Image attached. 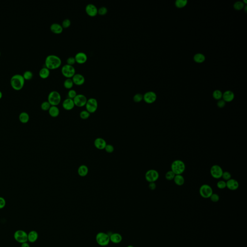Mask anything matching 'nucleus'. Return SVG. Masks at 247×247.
Instances as JSON below:
<instances>
[{
  "mask_svg": "<svg viewBox=\"0 0 247 247\" xmlns=\"http://www.w3.org/2000/svg\"><path fill=\"white\" fill-rule=\"evenodd\" d=\"M61 63V58L56 55H49L45 60V66L49 70L56 69L59 68Z\"/></svg>",
  "mask_w": 247,
  "mask_h": 247,
  "instance_id": "f257e3e1",
  "label": "nucleus"
},
{
  "mask_svg": "<svg viewBox=\"0 0 247 247\" xmlns=\"http://www.w3.org/2000/svg\"><path fill=\"white\" fill-rule=\"evenodd\" d=\"M25 79L21 74H15L11 77L10 84L12 88L16 90H20L24 86Z\"/></svg>",
  "mask_w": 247,
  "mask_h": 247,
  "instance_id": "f03ea898",
  "label": "nucleus"
},
{
  "mask_svg": "<svg viewBox=\"0 0 247 247\" xmlns=\"http://www.w3.org/2000/svg\"><path fill=\"white\" fill-rule=\"evenodd\" d=\"M185 164L181 160H176L171 165V170L175 175H182L185 170Z\"/></svg>",
  "mask_w": 247,
  "mask_h": 247,
  "instance_id": "7ed1b4c3",
  "label": "nucleus"
},
{
  "mask_svg": "<svg viewBox=\"0 0 247 247\" xmlns=\"http://www.w3.org/2000/svg\"><path fill=\"white\" fill-rule=\"evenodd\" d=\"M96 240L97 243L99 246L102 247L107 246L110 242V236L108 233L101 232L97 234Z\"/></svg>",
  "mask_w": 247,
  "mask_h": 247,
  "instance_id": "20e7f679",
  "label": "nucleus"
},
{
  "mask_svg": "<svg viewBox=\"0 0 247 247\" xmlns=\"http://www.w3.org/2000/svg\"><path fill=\"white\" fill-rule=\"evenodd\" d=\"M61 100V95L56 90L51 91L48 96V101L51 106H57L60 104Z\"/></svg>",
  "mask_w": 247,
  "mask_h": 247,
  "instance_id": "39448f33",
  "label": "nucleus"
},
{
  "mask_svg": "<svg viewBox=\"0 0 247 247\" xmlns=\"http://www.w3.org/2000/svg\"><path fill=\"white\" fill-rule=\"evenodd\" d=\"M61 73L67 78H72L75 74V69L72 65L65 64L61 68Z\"/></svg>",
  "mask_w": 247,
  "mask_h": 247,
  "instance_id": "423d86ee",
  "label": "nucleus"
},
{
  "mask_svg": "<svg viewBox=\"0 0 247 247\" xmlns=\"http://www.w3.org/2000/svg\"><path fill=\"white\" fill-rule=\"evenodd\" d=\"M199 194L204 198H209L213 194V189L209 185L205 184L200 186Z\"/></svg>",
  "mask_w": 247,
  "mask_h": 247,
  "instance_id": "0eeeda50",
  "label": "nucleus"
},
{
  "mask_svg": "<svg viewBox=\"0 0 247 247\" xmlns=\"http://www.w3.org/2000/svg\"><path fill=\"white\" fill-rule=\"evenodd\" d=\"M85 106H86V110L90 114L95 113L98 109V101L95 98H89V99H87V102Z\"/></svg>",
  "mask_w": 247,
  "mask_h": 247,
  "instance_id": "6e6552de",
  "label": "nucleus"
},
{
  "mask_svg": "<svg viewBox=\"0 0 247 247\" xmlns=\"http://www.w3.org/2000/svg\"><path fill=\"white\" fill-rule=\"evenodd\" d=\"M14 238L16 241L22 244L28 241V233L22 230H18L14 233Z\"/></svg>",
  "mask_w": 247,
  "mask_h": 247,
  "instance_id": "1a4fd4ad",
  "label": "nucleus"
},
{
  "mask_svg": "<svg viewBox=\"0 0 247 247\" xmlns=\"http://www.w3.org/2000/svg\"><path fill=\"white\" fill-rule=\"evenodd\" d=\"M159 177V174L157 170H150L146 172L145 178L146 180L149 182H155L158 181Z\"/></svg>",
  "mask_w": 247,
  "mask_h": 247,
  "instance_id": "9d476101",
  "label": "nucleus"
},
{
  "mask_svg": "<svg viewBox=\"0 0 247 247\" xmlns=\"http://www.w3.org/2000/svg\"><path fill=\"white\" fill-rule=\"evenodd\" d=\"M223 172L224 171L222 168L218 165H214L212 166L210 170L211 176L216 179H219L221 178Z\"/></svg>",
  "mask_w": 247,
  "mask_h": 247,
  "instance_id": "9b49d317",
  "label": "nucleus"
},
{
  "mask_svg": "<svg viewBox=\"0 0 247 247\" xmlns=\"http://www.w3.org/2000/svg\"><path fill=\"white\" fill-rule=\"evenodd\" d=\"M73 100L75 106L79 107H82L86 105L87 99L85 95L82 94H77Z\"/></svg>",
  "mask_w": 247,
  "mask_h": 247,
  "instance_id": "f8f14e48",
  "label": "nucleus"
},
{
  "mask_svg": "<svg viewBox=\"0 0 247 247\" xmlns=\"http://www.w3.org/2000/svg\"><path fill=\"white\" fill-rule=\"evenodd\" d=\"M87 14L89 16L94 17L98 14V9L95 4H88L86 6L85 8Z\"/></svg>",
  "mask_w": 247,
  "mask_h": 247,
  "instance_id": "ddd939ff",
  "label": "nucleus"
},
{
  "mask_svg": "<svg viewBox=\"0 0 247 247\" xmlns=\"http://www.w3.org/2000/svg\"><path fill=\"white\" fill-rule=\"evenodd\" d=\"M143 99L146 103L151 104L153 103L156 101V95L155 92L152 91H149L146 93L143 96Z\"/></svg>",
  "mask_w": 247,
  "mask_h": 247,
  "instance_id": "4468645a",
  "label": "nucleus"
},
{
  "mask_svg": "<svg viewBox=\"0 0 247 247\" xmlns=\"http://www.w3.org/2000/svg\"><path fill=\"white\" fill-rule=\"evenodd\" d=\"M75 58V59L76 62L79 64H83L87 61V55L83 52H79L76 53Z\"/></svg>",
  "mask_w": 247,
  "mask_h": 247,
  "instance_id": "2eb2a0df",
  "label": "nucleus"
},
{
  "mask_svg": "<svg viewBox=\"0 0 247 247\" xmlns=\"http://www.w3.org/2000/svg\"><path fill=\"white\" fill-rule=\"evenodd\" d=\"M72 79L73 81V83L78 86L83 84L85 82V78L84 76L79 73H75L72 78Z\"/></svg>",
  "mask_w": 247,
  "mask_h": 247,
  "instance_id": "dca6fc26",
  "label": "nucleus"
},
{
  "mask_svg": "<svg viewBox=\"0 0 247 247\" xmlns=\"http://www.w3.org/2000/svg\"><path fill=\"white\" fill-rule=\"evenodd\" d=\"M226 187L229 190L235 191L239 187V185L238 182L236 180L231 179L226 182Z\"/></svg>",
  "mask_w": 247,
  "mask_h": 247,
  "instance_id": "f3484780",
  "label": "nucleus"
},
{
  "mask_svg": "<svg viewBox=\"0 0 247 247\" xmlns=\"http://www.w3.org/2000/svg\"><path fill=\"white\" fill-rule=\"evenodd\" d=\"M75 104L73 99L70 98H67L64 99L62 102V107L67 111H70L75 107Z\"/></svg>",
  "mask_w": 247,
  "mask_h": 247,
  "instance_id": "a211bd4d",
  "label": "nucleus"
},
{
  "mask_svg": "<svg viewBox=\"0 0 247 247\" xmlns=\"http://www.w3.org/2000/svg\"><path fill=\"white\" fill-rule=\"evenodd\" d=\"M110 236V242L114 244H119L122 241V235L118 233H114L109 235Z\"/></svg>",
  "mask_w": 247,
  "mask_h": 247,
  "instance_id": "6ab92c4d",
  "label": "nucleus"
},
{
  "mask_svg": "<svg viewBox=\"0 0 247 247\" xmlns=\"http://www.w3.org/2000/svg\"><path fill=\"white\" fill-rule=\"evenodd\" d=\"M107 145V143L104 139L101 138H98L94 141L95 147L99 150L104 149Z\"/></svg>",
  "mask_w": 247,
  "mask_h": 247,
  "instance_id": "aec40b11",
  "label": "nucleus"
},
{
  "mask_svg": "<svg viewBox=\"0 0 247 247\" xmlns=\"http://www.w3.org/2000/svg\"><path fill=\"white\" fill-rule=\"evenodd\" d=\"M50 28L51 31L53 33H56V34L61 33L63 31V30L62 25L58 23H52L51 25Z\"/></svg>",
  "mask_w": 247,
  "mask_h": 247,
  "instance_id": "412c9836",
  "label": "nucleus"
},
{
  "mask_svg": "<svg viewBox=\"0 0 247 247\" xmlns=\"http://www.w3.org/2000/svg\"><path fill=\"white\" fill-rule=\"evenodd\" d=\"M39 235L37 232L35 230L30 231L28 234V241L31 243H34L38 239Z\"/></svg>",
  "mask_w": 247,
  "mask_h": 247,
  "instance_id": "4be33fe9",
  "label": "nucleus"
},
{
  "mask_svg": "<svg viewBox=\"0 0 247 247\" xmlns=\"http://www.w3.org/2000/svg\"><path fill=\"white\" fill-rule=\"evenodd\" d=\"M88 171L89 170L87 166L84 165H82L78 168V174L80 176L84 177L88 174Z\"/></svg>",
  "mask_w": 247,
  "mask_h": 247,
  "instance_id": "5701e85b",
  "label": "nucleus"
},
{
  "mask_svg": "<svg viewBox=\"0 0 247 247\" xmlns=\"http://www.w3.org/2000/svg\"><path fill=\"white\" fill-rule=\"evenodd\" d=\"M50 70L46 68V67H45L40 70L39 75L40 77L43 79H46L48 77V76L50 75Z\"/></svg>",
  "mask_w": 247,
  "mask_h": 247,
  "instance_id": "b1692460",
  "label": "nucleus"
},
{
  "mask_svg": "<svg viewBox=\"0 0 247 247\" xmlns=\"http://www.w3.org/2000/svg\"><path fill=\"white\" fill-rule=\"evenodd\" d=\"M49 114L52 117H57L60 114V109L57 106H51L48 110Z\"/></svg>",
  "mask_w": 247,
  "mask_h": 247,
  "instance_id": "393cba45",
  "label": "nucleus"
},
{
  "mask_svg": "<svg viewBox=\"0 0 247 247\" xmlns=\"http://www.w3.org/2000/svg\"><path fill=\"white\" fill-rule=\"evenodd\" d=\"M224 101L225 102H231L234 99V94L231 91H225L223 95Z\"/></svg>",
  "mask_w": 247,
  "mask_h": 247,
  "instance_id": "a878e982",
  "label": "nucleus"
},
{
  "mask_svg": "<svg viewBox=\"0 0 247 247\" xmlns=\"http://www.w3.org/2000/svg\"><path fill=\"white\" fill-rule=\"evenodd\" d=\"M19 121L22 123H27L30 120V116L27 113L23 111L19 114Z\"/></svg>",
  "mask_w": 247,
  "mask_h": 247,
  "instance_id": "bb28decb",
  "label": "nucleus"
},
{
  "mask_svg": "<svg viewBox=\"0 0 247 247\" xmlns=\"http://www.w3.org/2000/svg\"><path fill=\"white\" fill-rule=\"evenodd\" d=\"M173 180L175 184L178 186H182L185 183V178L182 175H175Z\"/></svg>",
  "mask_w": 247,
  "mask_h": 247,
  "instance_id": "cd10ccee",
  "label": "nucleus"
},
{
  "mask_svg": "<svg viewBox=\"0 0 247 247\" xmlns=\"http://www.w3.org/2000/svg\"><path fill=\"white\" fill-rule=\"evenodd\" d=\"M73 84L74 83L72 78H66L63 83L64 87L67 89H70L72 88Z\"/></svg>",
  "mask_w": 247,
  "mask_h": 247,
  "instance_id": "c85d7f7f",
  "label": "nucleus"
},
{
  "mask_svg": "<svg viewBox=\"0 0 247 247\" xmlns=\"http://www.w3.org/2000/svg\"><path fill=\"white\" fill-rule=\"evenodd\" d=\"M194 59L196 62L202 63L205 60V57L202 54L198 53L194 55Z\"/></svg>",
  "mask_w": 247,
  "mask_h": 247,
  "instance_id": "c756f323",
  "label": "nucleus"
},
{
  "mask_svg": "<svg viewBox=\"0 0 247 247\" xmlns=\"http://www.w3.org/2000/svg\"><path fill=\"white\" fill-rule=\"evenodd\" d=\"M22 75L25 80H29L33 78V75L32 72L27 70V71H25Z\"/></svg>",
  "mask_w": 247,
  "mask_h": 247,
  "instance_id": "7c9ffc66",
  "label": "nucleus"
},
{
  "mask_svg": "<svg viewBox=\"0 0 247 247\" xmlns=\"http://www.w3.org/2000/svg\"><path fill=\"white\" fill-rule=\"evenodd\" d=\"M90 116V114L87 110H83L80 113V118H81L82 119H87Z\"/></svg>",
  "mask_w": 247,
  "mask_h": 247,
  "instance_id": "2f4dec72",
  "label": "nucleus"
},
{
  "mask_svg": "<svg viewBox=\"0 0 247 247\" xmlns=\"http://www.w3.org/2000/svg\"><path fill=\"white\" fill-rule=\"evenodd\" d=\"M187 3L186 0H177L175 2V4L178 8H182L186 6Z\"/></svg>",
  "mask_w": 247,
  "mask_h": 247,
  "instance_id": "473e14b6",
  "label": "nucleus"
},
{
  "mask_svg": "<svg viewBox=\"0 0 247 247\" xmlns=\"http://www.w3.org/2000/svg\"><path fill=\"white\" fill-rule=\"evenodd\" d=\"M51 106V105L48 101H45L43 102L41 105V109L43 111H48Z\"/></svg>",
  "mask_w": 247,
  "mask_h": 247,
  "instance_id": "72a5a7b5",
  "label": "nucleus"
},
{
  "mask_svg": "<svg viewBox=\"0 0 247 247\" xmlns=\"http://www.w3.org/2000/svg\"><path fill=\"white\" fill-rule=\"evenodd\" d=\"M213 97L215 99H217V100H220L221 99V97H223V94H222L221 91L219 90H216L213 92Z\"/></svg>",
  "mask_w": 247,
  "mask_h": 247,
  "instance_id": "f704fd0d",
  "label": "nucleus"
},
{
  "mask_svg": "<svg viewBox=\"0 0 247 247\" xmlns=\"http://www.w3.org/2000/svg\"><path fill=\"white\" fill-rule=\"evenodd\" d=\"M175 175H176L174 174V173L172 171L170 170V171H168L166 173L165 177H166V179L168 181H172L174 179Z\"/></svg>",
  "mask_w": 247,
  "mask_h": 247,
  "instance_id": "c9c22d12",
  "label": "nucleus"
},
{
  "mask_svg": "<svg viewBox=\"0 0 247 247\" xmlns=\"http://www.w3.org/2000/svg\"><path fill=\"white\" fill-rule=\"evenodd\" d=\"M143 95L140 93L136 94L133 97V101L135 102H140L143 99Z\"/></svg>",
  "mask_w": 247,
  "mask_h": 247,
  "instance_id": "e433bc0d",
  "label": "nucleus"
},
{
  "mask_svg": "<svg viewBox=\"0 0 247 247\" xmlns=\"http://www.w3.org/2000/svg\"><path fill=\"white\" fill-rule=\"evenodd\" d=\"M71 20L69 18H66L63 21L61 25L62 26L63 28H68L71 26Z\"/></svg>",
  "mask_w": 247,
  "mask_h": 247,
  "instance_id": "4c0bfd02",
  "label": "nucleus"
},
{
  "mask_svg": "<svg viewBox=\"0 0 247 247\" xmlns=\"http://www.w3.org/2000/svg\"><path fill=\"white\" fill-rule=\"evenodd\" d=\"M217 186L219 189H224L226 187V183L224 180H220L217 182Z\"/></svg>",
  "mask_w": 247,
  "mask_h": 247,
  "instance_id": "58836bf2",
  "label": "nucleus"
},
{
  "mask_svg": "<svg viewBox=\"0 0 247 247\" xmlns=\"http://www.w3.org/2000/svg\"><path fill=\"white\" fill-rule=\"evenodd\" d=\"M108 12V9L105 6H101L98 9V14L101 16H103L107 14Z\"/></svg>",
  "mask_w": 247,
  "mask_h": 247,
  "instance_id": "ea45409f",
  "label": "nucleus"
},
{
  "mask_svg": "<svg viewBox=\"0 0 247 247\" xmlns=\"http://www.w3.org/2000/svg\"><path fill=\"white\" fill-rule=\"evenodd\" d=\"M77 92L76 91L73 89H70L69 90L68 93V98L73 99L75 98V97L77 95Z\"/></svg>",
  "mask_w": 247,
  "mask_h": 247,
  "instance_id": "a19ab883",
  "label": "nucleus"
},
{
  "mask_svg": "<svg viewBox=\"0 0 247 247\" xmlns=\"http://www.w3.org/2000/svg\"><path fill=\"white\" fill-rule=\"evenodd\" d=\"M221 178H223V179L225 181H228L229 180L231 179V174L228 171H224L223 172V175L221 176Z\"/></svg>",
  "mask_w": 247,
  "mask_h": 247,
  "instance_id": "79ce46f5",
  "label": "nucleus"
},
{
  "mask_svg": "<svg viewBox=\"0 0 247 247\" xmlns=\"http://www.w3.org/2000/svg\"><path fill=\"white\" fill-rule=\"evenodd\" d=\"M234 8L236 10H239L242 9L244 7V4L242 1H236V3L234 4Z\"/></svg>",
  "mask_w": 247,
  "mask_h": 247,
  "instance_id": "37998d69",
  "label": "nucleus"
},
{
  "mask_svg": "<svg viewBox=\"0 0 247 247\" xmlns=\"http://www.w3.org/2000/svg\"><path fill=\"white\" fill-rule=\"evenodd\" d=\"M209 198L211 199V201H212L213 202H217L220 199V197L218 194L214 193L212 194Z\"/></svg>",
  "mask_w": 247,
  "mask_h": 247,
  "instance_id": "c03bdc74",
  "label": "nucleus"
},
{
  "mask_svg": "<svg viewBox=\"0 0 247 247\" xmlns=\"http://www.w3.org/2000/svg\"><path fill=\"white\" fill-rule=\"evenodd\" d=\"M104 150L106 151V152H107L108 153H112L114 150V147L111 144H107Z\"/></svg>",
  "mask_w": 247,
  "mask_h": 247,
  "instance_id": "a18cd8bd",
  "label": "nucleus"
},
{
  "mask_svg": "<svg viewBox=\"0 0 247 247\" xmlns=\"http://www.w3.org/2000/svg\"><path fill=\"white\" fill-rule=\"evenodd\" d=\"M75 62H76L75 59L73 57H70L67 60V64L70 65H73Z\"/></svg>",
  "mask_w": 247,
  "mask_h": 247,
  "instance_id": "49530a36",
  "label": "nucleus"
},
{
  "mask_svg": "<svg viewBox=\"0 0 247 247\" xmlns=\"http://www.w3.org/2000/svg\"><path fill=\"white\" fill-rule=\"evenodd\" d=\"M6 201L3 197H0V209H2L6 206Z\"/></svg>",
  "mask_w": 247,
  "mask_h": 247,
  "instance_id": "de8ad7c7",
  "label": "nucleus"
},
{
  "mask_svg": "<svg viewBox=\"0 0 247 247\" xmlns=\"http://www.w3.org/2000/svg\"><path fill=\"white\" fill-rule=\"evenodd\" d=\"M225 105V102L224 100L221 99L218 101L217 106L219 108H222L224 107Z\"/></svg>",
  "mask_w": 247,
  "mask_h": 247,
  "instance_id": "09e8293b",
  "label": "nucleus"
},
{
  "mask_svg": "<svg viewBox=\"0 0 247 247\" xmlns=\"http://www.w3.org/2000/svg\"><path fill=\"white\" fill-rule=\"evenodd\" d=\"M156 185L155 182H150L149 188L151 190H154L156 189Z\"/></svg>",
  "mask_w": 247,
  "mask_h": 247,
  "instance_id": "8fccbe9b",
  "label": "nucleus"
},
{
  "mask_svg": "<svg viewBox=\"0 0 247 247\" xmlns=\"http://www.w3.org/2000/svg\"><path fill=\"white\" fill-rule=\"evenodd\" d=\"M21 247H30V246L29 243H28L27 242H26L25 243H22Z\"/></svg>",
  "mask_w": 247,
  "mask_h": 247,
  "instance_id": "3c124183",
  "label": "nucleus"
},
{
  "mask_svg": "<svg viewBox=\"0 0 247 247\" xmlns=\"http://www.w3.org/2000/svg\"><path fill=\"white\" fill-rule=\"evenodd\" d=\"M2 97H3V93L1 92V91L0 90V99H1Z\"/></svg>",
  "mask_w": 247,
  "mask_h": 247,
  "instance_id": "603ef678",
  "label": "nucleus"
},
{
  "mask_svg": "<svg viewBox=\"0 0 247 247\" xmlns=\"http://www.w3.org/2000/svg\"><path fill=\"white\" fill-rule=\"evenodd\" d=\"M126 247H134V246H132V245H128V246H127Z\"/></svg>",
  "mask_w": 247,
  "mask_h": 247,
  "instance_id": "864d4df0",
  "label": "nucleus"
},
{
  "mask_svg": "<svg viewBox=\"0 0 247 247\" xmlns=\"http://www.w3.org/2000/svg\"><path fill=\"white\" fill-rule=\"evenodd\" d=\"M1 51H0V57H1Z\"/></svg>",
  "mask_w": 247,
  "mask_h": 247,
  "instance_id": "5fc2aeb1",
  "label": "nucleus"
}]
</instances>
